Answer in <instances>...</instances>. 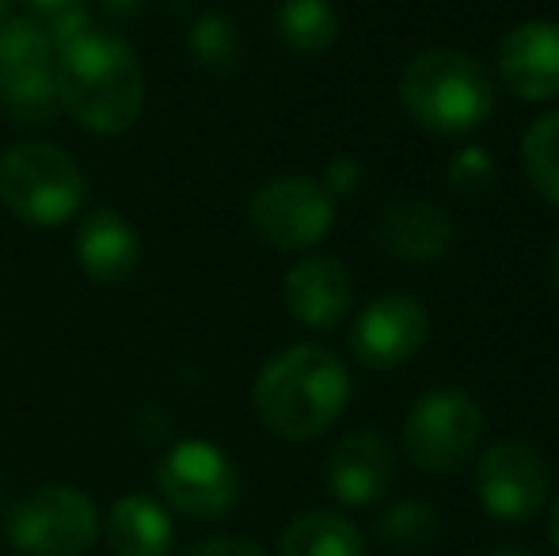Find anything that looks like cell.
Instances as JSON below:
<instances>
[{
  "instance_id": "5",
  "label": "cell",
  "mask_w": 559,
  "mask_h": 556,
  "mask_svg": "<svg viewBox=\"0 0 559 556\" xmlns=\"http://www.w3.org/2000/svg\"><path fill=\"white\" fill-rule=\"evenodd\" d=\"M484 438V412L464 389H430L404 416V453L423 473H456Z\"/></svg>"
},
{
  "instance_id": "23",
  "label": "cell",
  "mask_w": 559,
  "mask_h": 556,
  "mask_svg": "<svg viewBox=\"0 0 559 556\" xmlns=\"http://www.w3.org/2000/svg\"><path fill=\"white\" fill-rule=\"evenodd\" d=\"M445 176L456 194H468L472 199V194H484L495 184V161L487 149H464V153L453 156Z\"/></svg>"
},
{
  "instance_id": "12",
  "label": "cell",
  "mask_w": 559,
  "mask_h": 556,
  "mask_svg": "<svg viewBox=\"0 0 559 556\" xmlns=\"http://www.w3.org/2000/svg\"><path fill=\"white\" fill-rule=\"evenodd\" d=\"M499 76L525 104H548L559 96V23L530 20L507 31L495 50Z\"/></svg>"
},
{
  "instance_id": "13",
  "label": "cell",
  "mask_w": 559,
  "mask_h": 556,
  "mask_svg": "<svg viewBox=\"0 0 559 556\" xmlns=\"http://www.w3.org/2000/svg\"><path fill=\"white\" fill-rule=\"evenodd\" d=\"M396 481V458L384 435L373 427L350 430L335 442L328 458V488L338 504L346 507H373L377 499L389 496Z\"/></svg>"
},
{
  "instance_id": "19",
  "label": "cell",
  "mask_w": 559,
  "mask_h": 556,
  "mask_svg": "<svg viewBox=\"0 0 559 556\" xmlns=\"http://www.w3.org/2000/svg\"><path fill=\"white\" fill-rule=\"evenodd\" d=\"M274 23L282 43L297 54H324L338 38V12L332 0H282Z\"/></svg>"
},
{
  "instance_id": "1",
  "label": "cell",
  "mask_w": 559,
  "mask_h": 556,
  "mask_svg": "<svg viewBox=\"0 0 559 556\" xmlns=\"http://www.w3.org/2000/svg\"><path fill=\"white\" fill-rule=\"evenodd\" d=\"M58 107L92 134H126L145 104V73L130 43L111 31L84 27L53 46Z\"/></svg>"
},
{
  "instance_id": "26",
  "label": "cell",
  "mask_w": 559,
  "mask_h": 556,
  "mask_svg": "<svg viewBox=\"0 0 559 556\" xmlns=\"http://www.w3.org/2000/svg\"><path fill=\"white\" fill-rule=\"evenodd\" d=\"M23 4H27L31 20H38V23H43V27H46V23L61 20V15L81 12L84 0H23Z\"/></svg>"
},
{
  "instance_id": "8",
  "label": "cell",
  "mask_w": 559,
  "mask_h": 556,
  "mask_svg": "<svg viewBox=\"0 0 559 556\" xmlns=\"http://www.w3.org/2000/svg\"><path fill=\"white\" fill-rule=\"evenodd\" d=\"M248 222L271 248L301 252L332 233L335 194L312 176H282L259 187L248 206Z\"/></svg>"
},
{
  "instance_id": "14",
  "label": "cell",
  "mask_w": 559,
  "mask_h": 556,
  "mask_svg": "<svg viewBox=\"0 0 559 556\" xmlns=\"http://www.w3.org/2000/svg\"><path fill=\"white\" fill-rule=\"evenodd\" d=\"M453 217L438 202L427 199H392L377 214L373 240L381 252L396 256L404 263H435L453 248Z\"/></svg>"
},
{
  "instance_id": "10",
  "label": "cell",
  "mask_w": 559,
  "mask_h": 556,
  "mask_svg": "<svg viewBox=\"0 0 559 556\" xmlns=\"http://www.w3.org/2000/svg\"><path fill=\"white\" fill-rule=\"evenodd\" d=\"M156 488L191 519H222L240 499V473L214 442H179L156 469Z\"/></svg>"
},
{
  "instance_id": "7",
  "label": "cell",
  "mask_w": 559,
  "mask_h": 556,
  "mask_svg": "<svg viewBox=\"0 0 559 556\" xmlns=\"http://www.w3.org/2000/svg\"><path fill=\"white\" fill-rule=\"evenodd\" d=\"M0 111L15 122H46L58 111L53 43L31 15L0 20Z\"/></svg>"
},
{
  "instance_id": "27",
  "label": "cell",
  "mask_w": 559,
  "mask_h": 556,
  "mask_svg": "<svg viewBox=\"0 0 559 556\" xmlns=\"http://www.w3.org/2000/svg\"><path fill=\"white\" fill-rule=\"evenodd\" d=\"M548 537H552V545L559 549V492L552 499V511H548Z\"/></svg>"
},
{
  "instance_id": "4",
  "label": "cell",
  "mask_w": 559,
  "mask_h": 556,
  "mask_svg": "<svg viewBox=\"0 0 559 556\" xmlns=\"http://www.w3.org/2000/svg\"><path fill=\"white\" fill-rule=\"evenodd\" d=\"M88 179L66 149L23 141L0 156V202L27 225H61L81 214Z\"/></svg>"
},
{
  "instance_id": "24",
  "label": "cell",
  "mask_w": 559,
  "mask_h": 556,
  "mask_svg": "<svg viewBox=\"0 0 559 556\" xmlns=\"http://www.w3.org/2000/svg\"><path fill=\"white\" fill-rule=\"evenodd\" d=\"M320 184H324L332 194L358 191V184H361V164L354 161V156H338V161L328 164V171H324V179H320Z\"/></svg>"
},
{
  "instance_id": "20",
  "label": "cell",
  "mask_w": 559,
  "mask_h": 556,
  "mask_svg": "<svg viewBox=\"0 0 559 556\" xmlns=\"http://www.w3.org/2000/svg\"><path fill=\"white\" fill-rule=\"evenodd\" d=\"M522 164L533 191L559 206V111H548L537 122H530L522 138Z\"/></svg>"
},
{
  "instance_id": "15",
  "label": "cell",
  "mask_w": 559,
  "mask_h": 556,
  "mask_svg": "<svg viewBox=\"0 0 559 556\" xmlns=\"http://www.w3.org/2000/svg\"><path fill=\"white\" fill-rule=\"evenodd\" d=\"M286 309L305 328H335L354 305V279L335 256H305L286 271Z\"/></svg>"
},
{
  "instance_id": "30",
  "label": "cell",
  "mask_w": 559,
  "mask_h": 556,
  "mask_svg": "<svg viewBox=\"0 0 559 556\" xmlns=\"http://www.w3.org/2000/svg\"><path fill=\"white\" fill-rule=\"evenodd\" d=\"M8 12H12V4H8V0H0V20H8Z\"/></svg>"
},
{
  "instance_id": "29",
  "label": "cell",
  "mask_w": 559,
  "mask_h": 556,
  "mask_svg": "<svg viewBox=\"0 0 559 556\" xmlns=\"http://www.w3.org/2000/svg\"><path fill=\"white\" fill-rule=\"evenodd\" d=\"M491 556H530V549H518V545H510V549H495Z\"/></svg>"
},
{
  "instance_id": "11",
  "label": "cell",
  "mask_w": 559,
  "mask_h": 556,
  "mask_svg": "<svg viewBox=\"0 0 559 556\" xmlns=\"http://www.w3.org/2000/svg\"><path fill=\"white\" fill-rule=\"evenodd\" d=\"M430 332L427 309L412 294H381L354 317L350 351L369 370H396L423 351Z\"/></svg>"
},
{
  "instance_id": "3",
  "label": "cell",
  "mask_w": 559,
  "mask_h": 556,
  "mask_svg": "<svg viewBox=\"0 0 559 556\" xmlns=\"http://www.w3.org/2000/svg\"><path fill=\"white\" fill-rule=\"evenodd\" d=\"M400 104L415 127L430 134H472L495 111V81L472 54L435 50L415 54L400 73Z\"/></svg>"
},
{
  "instance_id": "2",
  "label": "cell",
  "mask_w": 559,
  "mask_h": 556,
  "mask_svg": "<svg viewBox=\"0 0 559 556\" xmlns=\"http://www.w3.org/2000/svg\"><path fill=\"white\" fill-rule=\"evenodd\" d=\"M350 401V374L328 347H289L259 370L251 404L266 430L309 442L332 430Z\"/></svg>"
},
{
  "instance_id": "9",
  "label": "cell",
  "mask_w": 559,
  "mask_h": 556,
  "mask_svg": "<svg viewBox=\"0 0 559 556\" xmlns=\"http://www.w3.org/2000/svg\"><path fill=\"white\" fill-rule=\"evenodd\" d=\"M476 492L491 519L507 522V527H522L545 511L552 473H548V461L540 458L537 446L507 438V442H495L484 450L476 465Z\"/></svg>"
},
{
  "instance_id": "17",
  "label": "cell",
  "mask_w": 559,
  "mask_h": 556,
  "mask_svg": "<svg viewBox=\"0 0 559 556\" xmlns=\"http://www.w3.org/2000/svg\"><path fill=\"white\" fill-rule=\"evenodd\" d=\"M171 519L156 499L126 496L107 514V542L118 556H164L171 549Z\"/></svg>"
},
{
  "instance_id": "22",
  "label": "cell",
  "mask_w": 559,
  "mask_h": 556,
  "mask_svg": "<svg viewBox=\"0 0 559 556\" xmlns=\"http://www.w3.org/2000/svg\"><path fill=\"white\" fill-rule=\"evenodd\" d=\"M381 542L396 553H419L427 549L430 542L438 537V514L430 511L427 504L419 499H400L384 511L381 519Z\"/></svg>"
},
{
  "instance_id": "28",
  "label": "cell",
  "mask_w": 559,
  "mask_h": 556,
  "mask_svg": "<svg viewBox=\"0 0 559 556\" xmlns=\"http://www.w3.org/2000/svg\"><path fill=\"white\" fill-rule=\"evenodd\" d=\"M552 282H556V294H559V237H556V248H552Z\"/></svg>"
},
{
  "instance_id": "16",
  "label": "cell",
  "mask_w": 559,
  "mask_h": 556,
  "mask_svg": "<svg viewBox=\"0 0 559 556\" xmlns=\"http://www.w3.org/2000/svg\"><path fill=\"white\" fill-rule=\"evenodd\" d=\"M76 260L92 279L111 286V282H126L138 271L141 240L118 210L96 206L76 233Z\"/></svg>"
},
{
  "instance_id": "6",
  "label": "cell",
  "mask_w": 559,
  "mask_h": 556,
  "mask_svg": "<svg viewBox=\"0 0 559 556\" xmlns=\"http://www.w3.org/2000/svg\"><path fill=\"white\" fill-rule=\"evenodd\" d=\"M99 534V511L81 488L46 484L8 514V537L27 556H81Z\"/></svg>"
},
{
  "instance_id": "18",
  "label": "cell",
  "mask_w": 559,
  "mask_h": 556,
  "mask_svg": "<svg viewBox=\"0 0 559 556\" xmlns=\"http://www.w3.org/2000/svg\"><path fill=\"white\" fill-rule=\"evenodd\" d=\"M278 556H366V537L343 514L309 511L286 527Z\"/></svg>"
},
{
  "instance_id": "25",
  "label": "cell",
  "mask_w": 559,
  "mask_h": 556,
  "mask_svg": "<svg viewBox=\"0 0 559 556\" xmlns=\"http://www.w3.org/2000/svg\"><path fill=\"white\" fill-rule=\"evenodd\" d=\"M183 556H266L255 542L248 537H210V542L191 545Z\"/></svg>"
},
{
  "instance_id": "21",
  "label": "cell",
  "mask_w": 559,
  "mask_h": 556,
  "mask_svg": "<svg viewBox=\"0 0 559 556\" xmlns=\"http://www.w3.org/2000/svg\"><path fill=\"white\" fill-rule=\"evenodd\" d=\"M191 54H194V61L206 69V73H222V76L236 73L243 46H240V35H236L233 20H225V15H217V12L194 20Z\"/></svg>"
}]
</instances>
